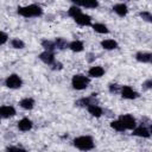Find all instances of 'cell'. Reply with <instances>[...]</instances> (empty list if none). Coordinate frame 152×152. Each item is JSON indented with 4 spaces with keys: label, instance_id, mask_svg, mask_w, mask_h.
<instances>
[{
    "label": "cell",
    "instance_id": "cell-8",
    "mask_svg": "<svg viewBox=\"0 0 152 152\" xmlns=\"http://www.w3.org/2000/svg\"><path fill=\"white\" fill-rule=\"evenodd\" d=\"M133 135H137V137H141V138H150L151 137V131L148 127L141 125V126H137L134 129H133Z\"/></svg>",
    "mask_w": 152,
    "mask_h": 152
},
{
    "label": "cell",
    "instance_id": "cell-28",
    "mask_svg": "<svg viewBox=\"0 0 152 152\" xmlns=\"http://www.w3.org/2000/svg\"><path fill=\"white\" fill-rule=\"evenodd\" d=\"M151 87H152V80H151V78H148L147 81H145V82L142 83V88L146 89V90H147V89H151Z\"/></svg>",
    "mask_w": 152,
    "mask_h": 152
},
{
    "label": "cell",
    "instance_id": "cell-9",
    "mask_svg": "<svg viewBox=\"0 0 152 152\" xmlns=\"http://www.w3.org/2000/svg\"><path fill=\"white\" fill-rule=\"evenodd\" d=\"M74 20H75L76 24H78L81 26H89V25H91V17L86 14V13L78 14L77 17L74 18Z\"/></svg>",
    "mask_w": 152,
    "mask_h": 152
},
{
    "label": "cell",
    "instance_id": "cell-15",
    "mask_svg": "<svg viewBox=\"0 0 152 152\" xmlns=\"http://www.w3.org/2000/svg\"><path fill=\"white\" fill-rule=\"evenodd\" d=\"M113 11H114L119 17H125V15L128 13V7H127L126 4L120 2V4H116V5L113 6Z\"/></svg>",
    "mask_w": 152,
    "mask_h": 152
},
{
    "label": "cell",
    "instance_id": "cell-3",
    "mask_svg": "<svg viewBox=\"0 0 152 152\" xmlns=\"http://www.w3.org/2000/svg\"><path fill=\"white\" fill-rule=\"evenodd\" d=\"M90 83V78L82 74H76L71 78V86L76 90H83L86 89Z\"/></svg>",
    "mask_w": 152,
    "mask_h": 152
},
{
    "label": "cell",
    "instance_id": "cell-10",
    "mask_svg": "<svg viewBox=\"0 0 152 152\" xmlns=\"http://www.w3.org/2000/svg\"><path fill=\"white\" fill-rule=\"evenodd\" d=\"M18 129L21 131V132H27L30 129H32L33 127V122L28 119V118H23L21 120L18 121Z\"/></svg>",
    "mask_w": 152,
    "mask_h": 152
},
{
    "label": "cell",
    "instance_id": "cell-2",
    "mask_svg": "<svg viewBox=\"0 0 152 152\" xmlns=\"http://www.w3.org/2000/svg\"><path fill=\"white\" fill-rule=\"evenodd\" d=\"M74 146L80 151H90L95 147V141L90 135H80L72 140Z\"/></svg>",
    "mask_w": 152,
    "mask_h": 152
},
{
    "label": "cell",
    "instance_id": "cell-24",
    "mask_svg": "<svg viewBox=\"0 0 152 152\" xmlns=\"http://www.w3.org/2000/svg\"><path fill=\"white\" fill-rule=\"evenodd\" d=\"M42 45L45 48V51H51L56 49V44L55 42H51V40H43L42 42Z\"/></svg>",
    "mask_w": 152,
    "mask_h": 152
},
{
    "label": "cell",
    "instance_id": "cell-14",
    "mask_svg": "<svg viewBox=\"0 0 152 152\" xmlns=\"http://www.w3.org/2000/svg\"><path fill=\"white\" fill-rule=\"evenodd\" d=\"M74 5L86 8H96L99 6V2L96 0H86V1H74Z\"/></svg>",
    "mask_w": 152,
    "mask_h": 152
},
{
    "label": "cell",
    "instance_id": "cell-6",
    "mask_svg": "<svg viewBox=\"0 0 152 152\" xmlns=\"http://www.w3.org/2000/svg\"><path fill=\"white\" fill-rule=\"evenodd\" d=\"M120 94L124 99H127V100H134L139 96V94L129 86H122L120 87Z\"/></svg>",
    "mask_w": 152,
    "mask_h": 152
},
{
    "label": "cell",
    "instance_id": "cell-20",
    "mask_svg": "<svg viewBox=\"0 0 152 152\" xmlns=\"http://www.w3.org/2000/svg\"><path fill=\"white\" fill-rule=\"evenodd\" d=\"M93 30L95 32H97V33H108L109 32L108 27L104 24H102V23H95V24H93Z\"/></svg>",
    "mask_w": 152,
    "mask_h": 152
},
{
    "label": "cell",
    "instance_id": "cell-12",
    "mask_svg": "<svg viewBox=\"0 0 152 152\" xmlns=\"http://www.w3.org/2000/svg\"><path fill=\"white\" fill-rule=\"evenodd\" d=\"M88 75H89L90 77H95V78L102 77V76L104 75V69H103L101 65L91 66V68L88 70Z\"/></svg>",
    "mask_w": 152,
    "mask_h": 152
},
{
    "label": "cell",
    "instance_id": "cell-18",
    "mask_svg": "<svg viewBox=\"0 0 152 152\" xmlns=\"http://www.w3.org/2000/svg\"><path fill=\"white\" fill-rule=\"evenodd\" d=\"M68 48L71 50V51H74V52H81V51H83V49H84V45H83V43L81 42V40H72L71 43H69L68 44Z\"/></svg>",
    "mask_w": 152,
    "mask_h": 152
},
{
    "label": "cell",
    "instance_id": "cell-26",
    "mask_svg": "<svg viewBox=\"0 0 152 152\" xmlns=\"http://www.w3.org/2000/svg\"><path fill=\"white\" fill-rule=\"evenodd\" d=\"M6 152H27L25 148L23 147H18V146H10L6 148Z\"/></svg>",
    "mask_w": 152,
    "mask_h": 152
},
{
    "label": "cell",
    "instance_id": "cell-1",
    "mask_svg": "<svg viewBox=\"0 0 152 152\" xmlns=\"http://www.w3.org/2000/svg\"><path fill=\"white\" fill-rule=\"evenodd\" d=\"M18 14L24 18H36V17H40L43 14V10L39 5L31 4L27 6L18 7Z\"/></svg>",
    "mask_w": 152,
    "mask_h": 152
},
{
    "label": "cell",
    "instance_id": "cell-11",
    "mask_svg": "<svg viewBox=\"0 0 152 152\" xmlns=\"http://www.w3.org/2000/svg\"><path fill=\"white\" fill-rule=\"evenodd\" d=\"M39 59L42 62H44L45 64H48V65H52L55 63V56L51 51H43L39 55Z\"/></svg>",
    "mask_w": 152,
    "mask_h": 152
},
{
    "label": "cell",
    "instance_id": "cell-4",
    "mask_svg": "<svg viewBox=\"0 0 152 152\" xmlns=\"http://www.w3.org/2000/svg\"><path fill=\"white\" fill-rule=\"evenodd\" d=\"M118 120L122 124V126L125 127V129L133 131V129L137 127V120H135V118H134L133 115H131V114H122V115L119 116Z\"/></svg>",
    "mask_w": 152,
    "mask_h": 152
},
{
    "label": "cell",
    "instance_id": "cell-25",
    "mask_svg": "<svg viewBox=\"0 0 152 152\" xmlns=\"http://www.w3.org/2000/svg\"><path fill=\"white\" fill-rule=\"evenodd\" d=\"M139 15H140V17H141L144 20H146V21H148V23L152 20V14H151L148 11H144V12H140V13H139Z\"/></svg>",
    "mask_w": 152,
    "mask_h": 152
},
{
    "label": "cell",
    "instance_id": "cell-21",
    "mask_svg": "<svg viewBox=\"0 0 152 152\" xmlns=\"http://www.w3.org/2000/svg\"><path fill=\"white\" fill-rule=\"evenodd\" d=\"M82 13V10H81V7H78V6H75V5H72L69 10H68V14L70 15V17H72V18H75V17H77L78 14H81Z\"/></svg>",
    "mask_w": 152,
    "mask_h": 152
},
{
    "label": "cell",
    "instance_id": "cell-7",
    "mask_svg": "<svg viewBox=\"0 0 152 152\" xmlns=\"http://www.w3.org/2000/svg\"><path fill=\"white\" fill-rule=\"evenodd\" d=\"M15 108L13 106H0V119H8L15 115Z\"/></svg>",
    "mask_w": 152,
    "mask_h": 152
},
{
    "label": "cell",
    "instance_id": "cell-27",
    "mask_svg": "<svg viewBox=\"0 0 152 152\" xmlns=\"http://www.w3.org/2000/svg\"><path fill=\"white\" fill-rule=\"evenodd\" d=\"M7 40H8L7 33L4 31H0V45H4L5 43H7Z\"/></svg>",
    "mask_w": 152,
    "mask_h": 152
},
{
    "label": "cell",
    "instance_id": "cell-17",
    "mask_svg": "<svg viewBox=\"0 0 152 152\" xmlns=\"http://www.w3.org/2000/svg\"><path fill=\"white\" fill-rule=\"evenodd\" d=\"M101 46L104 49V50H114L119 46L118 42L114 40V39H103L101 42Z\"/></svg>",
    "mask_w": 152,
    "mask_h": 152
},
{
    "label": "cell",
    "instance_id": "cell-16",
    "mask_svg": "<svg viewBox=\"0 0 152 152\" xmlns=\"http://www.w3.org/2000/svg\"><path fill=\"white\" fill-rule=\"evenodd\" d=\"M87 109H88L89 114H90V115H93V116H95V118H100V116L103 114V109H102L100 106L95 104V103L89 104V106L87 107Z\"/></svg>",
    "mask_w": 152,
    "mask_h": 152
},
{
    "label": "cell",
    "instance_id": "cell-29",
    "mask_svg": "<svg viewBox=\"0 0 152 152\" xmlns=\"http://www.w3.org/2000/svg\"><path fill=\"white\" fill-rule=\"evenodd\" d=\"M110 91L113 93H118V91H120V88L118 87V84H110Z\"/></svg>",
    "mask_w": 152,
    "mask_h": 152
},
{
    "label": "cell",
    "instance_id": "cell-23",
    "mask_svg": "<svg viewBox=\"0 0 152 152\" xmlns=\"http://www.w3.org/2000/svg\"><path fill=\"white\" fill-rule=\"evenodd\" d=\"M110 127H112L114 131H118V132H124V131H126L125 127L122 126V124H121L119 120H113V121L110 122Z\"/></svg>",
    "mask_w": 152,
    "mask_h": 152
},
{
    "label": "cell",
    "instance_id": "cell-5",
    "mask_svg": "<svg viewBox=\"0 0 152 152\" xmlns=\"http://www.w3.org/2000/svg\"><path fill=\"white\" fill-rule=\"evenodd\" d=\"M5 86L10 89H18L23 86V80L19 75L17 74H11L10 76L6 77L5 80Z\"/></svg>",
    "mask_w": 152,
    "mask_h": 152
},
{
    "label": "cell",
    "instance_id": "cell-22",
    "mask_svg": "<svg viewBox=\"0 0 152 152\" xmlns=\"http://www.w3.org/2000/svg\"><path fill=\"white\" fill-rule=\"evenodd\" d=\"M11 46L13 49H24L25 48V43L19 38H13L11 40Z\"/></svg>",
    "mask_w": 152,
    "mask_h": 152
},
{
    "label": "cell",
    "instance_id": "cell-13",
    "mask_svg": "<svg viewBox=\"0 0 152 152\" xmlns=\"http://www.w3.org/2000/svg\"><path fill=\"white\" fill-rule=\"evenodd\" d=\"M135 59L140 63H150L152 59L151 52H145V51H139L135 53Z\"/></svg>",
    "mask_w": 152,
    "mask_h": 152
},
{
    "label": "cell",
    "instance_id": "cell-19",
    "mask_svg": "<svg viewBox=\"0 0 152 152\" xmlns=\"http://www.w3.org/2000/svg\"><path fill=\"white\" fill-rule=\"evenodd\" d=\"M34 103H36V102H34V100H33L32 97H25V99L20 100V102H19L20 107L24 108V109H27V110L32 109V108L34 107Z\"/></svg>",
    "mask_w": 152,
    "mask_h": 152
}]
</instances>
